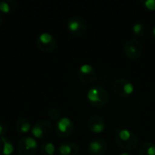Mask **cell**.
Returning <instances> with one entry per match:
<instances>
[{"mask_svg": "<svg viewBox=\"0 0 155 155\" xmlns=\"http://www.w3.org/2000/svg\"><path fill=\"white\" fill-rule=\"evenodd\" d=\"M86 99L91 106L101 109L108 105L110 102V94L105 88L100 85H94L88 89Z\"/></svg>", "mask_w": 155, "mask_h": 155, "instance_id": "7a4b0ae2", "label": "cell"}, {"mask_svg": "<svg viewBox=\"0 0 155 155\" xmlns=\"http://www.w3.org/2000/svg\"><path fill=\"white\" fill-rule=\"evenodd\" d=\"M132 32L135 37H137V38L143 37L146 33V26L144 25V24H143L141 22H137L133 25Z\"/></svg>", "mask_w": 155, "mask_h": 155, "instance_id": "d6986e66", "label": "cell"}, {"mask_svg": "<svg viewBox=\"0 0 155 155\" xmlns=\"http://www.w3.org/2000/svg\"><path fill=\"white\" fill-rule=\"evenodd\" d=\"M89 155H105L108 151V143L103 138H96L88 143Z\"/></svg>", "mask_w": 155, "mask_h": 155, "instance_id": "8fae6325", "label": "cell"}, {"mask_svg": "<svg viewBox=\"0 0 155 155\" xmlns=\"http://www.w3.org/2000/svg\"><path fill=\"white\" fill-rule=\"evenodd\" d=\"M47 116L52 121H58L61 118V112L55 107H51L47 110Z\"/></svg>", "mask_w": 155, "mask_h": 155, "instance_id": "ffe728a7", "label": "cell"}, {"mask_svg": "<svg viewBox=\"0 0 155 155\" xmlns=\"http://www.w3.org/2000/svg\"><path fill=\"white\" fill-rule=\"evenodd\" d=\"M58 153L60 155H78L80 152L79 145L74 142H64L58 146Z\"/></svg>", "mask_w": 155, "mask_h": 155, "instance_id": "4fadbf2b", "label": "cell"}, {"mask_svg": "<svg viewBox=\"0 0 155 155\" xmlns=\"http://www.w3.org/2000/svg\"><path fill=\"white\" fill-rule=\"evenodd\" d=\"M54 131L60 138H67L73 134L74 131V124L70 118L61 117L55 124Z\"/></svg>", "mask_w": 155, "mask_h": 155, "instance_id": "9c48e42d", "label": "cell"}, {"mask_svg": "<svg viewBox=\"0 0 155 155\" xmlns=\"http://www.w3.org/2000/svg\"><path fill=\"white\" fill-rule=\"evenodd\" d=\"M36 46L42 53L50 54L57 48L58 42L50 33H42L36 38Z\"/></svg>", "mask_w": 155, "mask_h": 155, "instance_id": "8992f818", "label": "cell"}, {"mask_svg": "<svg viewBox=\"0 0 155 155\" xmlns=\"http://www.w3.org/2000/svg\"><path fill=\"white\" fill-rule=\"evenodd\" d=\"M31 124L27 118L21 117L15 122V130L18 134H26L30 131Z\"/></svg>", "mask_w": 155, "mask_h": 155, "instance_id": "2e32d148", "label": "cell"}, {"mask_svg": "<svg viewBox=\"0 0 155 155\" xmlns=\"http://www.w3.org/2000/svg\"><path fill=\"white\" fill-rule=\"evenodd\" d=\"M38 150L37 142L34 137H22L17 143L16 151L18 155H36Z\"/></svg>", "mask_w": 155, "mask_h": 155, "instance_id": "ba28073f", "label": "cell"}, {"mask_svg": "<svg viewBox=\"0 0 155 155\" xmlns=\"http://www.w3.org/2000/svg\"><path fill=\"white\" fill-rule=\"evenodd\" d=\"M87 127L93 134H102L106 128V122L104 118L98 114H94L90 116L87 120Z\"/></svg>", "mask_w": 155, "mask_h": 155, "instance_id": "7c38bea8", "label": "cell"}, {"mask_svg": "<svg viewBox=\"0 0 155 155\" xmlns=\"http://www.w3.org/2000/svg\"><path fill=\"white\" fill-rule=\"evenodd\" d=\"M66 28L69 31V33L74 36L80 37L86 33L87 24L83 17L79 15H74L67 20Z\"/></svg>", "mask_w": 155, "mask_h": 155, "instance_id": "52a82bcc", "label": "cell"}, {"mask_svg": "<svg viewBox=\"0 0 155 155\" xmlns=\"http://www.w3.org/2000/svg\"><path fill=\"white\" fill-rule=\"evenodd\" d=\"M114 92L122 98H128L134 93V84L131 80L125 77H120L114 80L113 84Z\"/></svg>", "mask_w": 155, "mask_h": 155, "instance_id": "5b68a950", "label": "cell"}, {"mask_svg": "<svg viewBox=\"0 0 155 155\" xmlns=\"http://www.w3.org/2000/svg\"><path fill=\"white\" fill-rule=\"evenodd\" d=\"M119 155H134L133 153H120Z\"/></svg>", "mask_w": 155, "mask_h": 155, "instance_id": "d4e9b609", "label": "cell"}, {"mask_svg": "<svg viewBox=\"0 0 155 155\" xmlns=\"http://www.w3.org/2000/svg\"><path fill=\"white\" fill-rule=\"evenodd\" d=\"M3 23H4V17H3V15L0 14V25H1Z\"/></svg>", "mask_w": 155, "mask_h": 155, "instance_id": "cb8c5ba5", "label": "cell"}, {"mask_svg": "<svg viewBox=\"0 0 155 155\" xmlns=\"http://www.w3.org/2000/svg\"><path fill=\"white\" fill-rule=\"evenodd\" d=\"M55 150L54 144L51 142H45L40 146L41 155H54Z\"/></svg>", "mask_w": 155, "mask_h": 155, "instance_id": "ac0fdd59", "label": "cell"}, {"mask_svg": "<svg viewBox=\"0 0 155 155\" xmlns=\"http://www.w3.org/2000/svg\"><path fill=\"white\" fill-rule=\"evenodd\" d=\"M7 131H8L7 124L2 121H0V137H3L5 134H6Z\"/></svg>", "mask_w": 155, "mask_h": 155, "instance_id": "7402d4cb", "label": "cell"}, {"mask_svg": "<svg viewBox=\"0 0 155 155\" xmlns=\"http://www.w3.org/2000/svg\"><path fill=\"white\" fill-rule=\"evenodd\" d=\"M77 77L78 79L85 84H93L97 77L95 69L90 64H84L77 69Z\"/></svg>", "mask_w": 155, "mask_h": 155, "instance_id": "30bf717a", "label": "cell"}, {"mask_svg": "<svg viewBox=\"0 0 155 155\" xmlns=\"http://www.w3.org/2000/svg\"><path fill=\"white\" fill-rule=\"evenodd\" d=\"M124 54L131 61H138L143 54V43L137 38H131L124 45Z\"/></svg>", "mask_w": 155, "mask_h": 155, "instance_id": "3957f363", "label": "cell"}, {"mask_svg": "<svg viewBox=\"0 0 155 155\" xmlns=\"http://www.w3.org/2000/svg\"><path fill=\"white\" fill-rule=\"evenodd\" d=\"M17 7V2L15 0H6L0 2V12L4 14H10Z\"/></svg>", "mask_w": 155, "mask_h": 155, "instance_id": "e0dca14e", "label": "cell"}, {"mask_svg": "<svg viewBox=\"0 0 155 155\" xmlns=\"http://www.w3.org/2000/svg\"><path fill=\"white\" fill-rule=\"evenodd\" d=\"M143 5L147 10L152 12L155 11V0H145L143 2Z\"/></svg>", "mask_w": 155, "mask_h": 155, "instance_id": "44dd1931", "label": "cell"}, {"mask_svg": "<svg viewBox=\"0 0 155 155\" xmlns=\"http://www.w3.org/2000/svg\"><path fill=\"white\" fill-rule=\"evenodd\" d=\"M14 153L12 142L5 136L0 137V155H11Z\"/></svg>", "mask_w": 155, "mask_h": 155, "instance_id": "5bb4252c", "label": "cell"}, {"mask_svg": "<svg viewBox=\"0 0 155 155\" xmlns=\"http://www.w3.org/2000/svg\"><path fill=\"white\" fill-rule=\"evenodd\" d=\"M138 153L139 155H155V144L148 141L142 142L138 146Z\"/></svg>", "mask_w": 155, "mask_h": 155, "instance_id": "9a60e30c", "label": "cell"}, {"mask_svg": "<svg viewBox=\"0 0 155 155\" xmlns=\"http://www.w3.org/2000/svg\"><path fill=\"white\" fill-rule=\"evenodd\" d=\"M54 128L50 121L47 120H39L35 123L32 127L31 133L34 138L38 140H46L54 133Z\"/></svg>", "mask_w": 155, "mask_h": 155, "instance_id": "277c9868", "label": "cell"}, {"mask_svg": "<svg viewBox=\"0 0 155 155\" xmlns=\"http://www.w3.org/2000/svg\"><path fill=\"white\" fill-rule=\"evenodd\" d=\"M116 145L124 151H133L138 148L140 143L136 134L127 128H121L114 134Z\"/></svg>", "mask_w": 155, "mask_h": 155, "instance_id": "6da1fadb", "label": "cell"}, {"mask_svg": "<svg viewBox=\"0 0 155 155\" xmlns=\"http://www.w3.org/2000/svg\"><path fill=\"white\" fill-rule=\"evenodd\" d=\"M152 36H153V39H155V25L153 27V29H152Z\"/></svg>", "mask_w": 155, "mask_h": 155, "instance_id": "603a6c76", "label": "cell"}]
</instances>
